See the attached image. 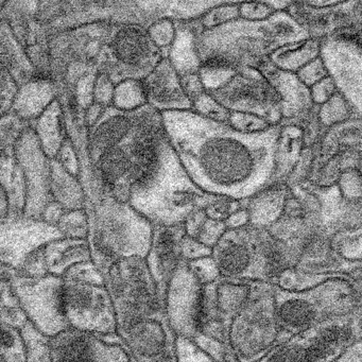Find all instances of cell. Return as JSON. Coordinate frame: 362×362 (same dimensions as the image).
<instances>
[{"label":"cell","mask_w":362,"mask_h":362,"mask_svg":"<svg viewBox=\"0 0 362 362\" xmlns=\"http://www.w3.org/2000/svg\"><path fill=\"white\" fill-rule=\"evenodd\" d=\"M211 136H201L202 145L177 143V149L184 160L194 162V166L202 168L209 177L215 181V190L243 185L247 181L256 167L259 152H252L250 146L239 139V133L226 129L221 124H215L207 118Z\"/></svg>","instance_id":"obj_3"},{"label":"cell","mask_w":362,"mask_h":362,"mask_svg":"<svg viewBox=\"0 0 362 362\" xmlns=\"http://www.w3.org/2000/svg\"><path fill=\"white\" fill-rule=\"evenodd\" d=\"M185 235L184 224L158 226L151 239L148 252V270L158 288V296L164 308L167 285L175 271L181 264V240Z\"/></svg>","instance_id":"obj_8"},{"label":"cell","mask_w":362,"mask_h":362,"mask_svg":"<svg viewBox=\"0 0 362 362\" xmlns=\"http://www.w3.org/2000/svg\"><path fill=\"white\" fill-rule=\"evenodd\" d=\"M130 120L124 116L111 118L107 122H103L97 130L95 134L96 145L103 151L117 147V144L126 136L127 133L130 130Z\"/></svg>","instance_id":"obj_12"},{"label":"cell","mask_w":362,"mask_h":362,"mask_svg":"<svg viewBox=\"0 0 362 362\" xmlns=\"http://www.w3.org/2000/svg\"><path fill=\"white\" fill-rule=\"evenodd\" d=\"M202 284L182 260L167 285L164 313L175 337L194 341L199 336Z\"/></svg>","instance_id":"obj_7"},{"label":"cell","mask_w":362,"mask_h":362,"mask_svg":"<svg viewBox=\"0 0 362 362\" xmlns=\"http://www.w3.org/2000/svg\"><path fill=\"white\" fill-rule=\"evenodd\" d=\"M214 96L226 103L222 105H240L243 112H257V109L272 107L276 103V93L272 90L270 84L260 81L252 83L250 81H235V86H226V92H214ZM279 97V96H277Z\"/></svg>","instance_id":"obj_9"},{"label":"cell","mask_w":362,"mask_h":362,"mask_svg":"<svg viewBox=\"0 0 362 362\" xmlns=\"http://www.w3.org/2000/svg\"><path fill=\"white\" fill-rule=\"evenodd\" d=\"M0 343L5 346H11L14 343V338L8 330L0 327Z\"/></svg>","instance_id":"obj_19"},{"label":"cell","mask_w":362,"mask_h":362,"mask_svg":"<svg viewBox=\"0 0 362 362\" xmlns=\"http://www.w3.org/2000/svg\"><path fill=\"white\" fill-rule=\"evenodd\" d=\"M361 340L354 341L345 347L332 362H362Z\"/></svg>","instance_id":"obj_18"},{"label":"cell","mask_w":362,"mask_h":362,"mask_svg":"<svg viewBox=\"0 0 362 362\" xmlns=\"http://www.w3.org/2000/svg\"><path fill=\"white\" fill-rule=\"evenodd\" d=\"M361 281L334 276L302 291L274 285L275 313L281 341L317 324L361 310Z\"/></svg>","instance_id":"obj_2"},{"label":"cell","mask_w":362,"mask_h":362,"mask_svg":"<svg viewBox=\"0 0 362 362\" xmlns=\"http://www.w3.org/2000/svg\"><path fill=\"white\" fill-rule=\"evenodd\" d=\"M251 285V281L222 279L203 285L199 336L217 341L230 351L228 330L233 320L247 302Z\"/></svg>","instance_id":"obj_6"},{"label":"cell","mask_w":362,"mask_h":362,"mask_svg":"<svg viewBox=\"0 0 362 362\" xmlns=\"http://www.w3.org/2000/svg\"><path fill=\"white\" fill-rule=\"evenodd\" d=\"M211 249L205 247L196 239L184 235L181 240V257L184 262L200 259L211 256Z\"/></svg>","instance_id":"obj_17"},{"label":"cell","mask_w":362,"mask_h":362,"mask_svg":"<svg viewBox=\"0 0 362 362\" xmlns=\"http://www.w3.org/2000/svg\"><path fill=\"white\" fill-rule=\"evenodd\" d=\"M357 340H361V310L293 334L256 362H332Z\"/></svg>","instance_id":"obj_5"},{"label":"cell","mask_w":362,"mask_h":362,"mask_svg":"<svg viewBox=\"0 0 362 362\" xmlns=\"http://www.w3.org/2000/svg\"><path fill=\"white\" fill-rule=\"evenodd\" d=\"M336 253L347 262H361V228L343 230L332 237Z\"/></svg>","instance_id":"obj_13"},{"label":"cell","mask_w":362,"mask_h":362,"mask_svg":"<svg viewBox=\"0 0 362 362\" xmlns=\"http://www.w3.org/2000/svg\"><path fill=\"white\" fill-rule=\"evenodd\" d=\"M130 158L128 154L118 147L105 150L99 160V169L105 183L113 185L118 179L128 173Z\"/></svg>","instance_id":"obj_11"},{"label":"cell","mask_w":362,"mask_h":362,"mask_svg":"<svg viewBox=\"0 0 362 362\" xmlns=\"http://www.w3.org/2000/svg\"><path fill=\"white\" fill-rule=\"evenodd\" d=\"M211 257L220 279L226 281L269 283L290 269L289 253L281 241L267 228L247 224L226 230L211 249Z\"/></svg>","instance_id":"obj_1"},{"label":"cell","mask_w":362,"mask_h":362,"mask_svg":"<svg viewBox=\"0 0 362 362\" xmlns=\"http://www.w3.org/2000/svg\"><path fill=\"white\" fill-rule=\"evenodd\" d=\"M116 58L128 65H139L151 52V41L146 33L136 27H124L113 41Z\"/></svg>","instance_id":"obj_10"},{"label":"cell","mask_w":362,"mask_h":362,"mask_svg":"<svg viewBox=\"0 0 362 362\" xmlns=\"http://www.w3.org/2000/svg\"><path fill=\"white\" fill-rule=\"evenodd\" d=\"M93 349L84 338H76L64 345L61 353L62 362H93Z\"/></svg>","instance_id":"obj_14"},{"label":"cell","mask_w":362,"mask_h":362,"mask_svg":"<svg viewBox=\"0 0 362 362\" xmlns=\"http://www.w3.org/2000/svg\"><path fill=\"white\" fill-rule=\"evenodd\" d=\"M186 262L202 285L221 279L219 272H218L217 266L211 256Z\"/></svg>","instance_id":"obj_16"},{"label":"cell","mask_w":362,"mask_h":362,"mask_svg":"<svg viewBox=\"0 0 362 362\" xmlns=\"http://www.w3.org/2000/svg\"><path fill=\"white\" fill-rule=\"evenodd\" d=\"M177 362H220L199 349L194 342L181 337L175 338Z\"/></svg>","instance_id":"obj_15"},{"label":"cell","mask_w":362,"mask_h":362,"mask_svg":"<svg viewBox=\"0 0 362 362\" xmlns=\"http://www.w3.org/2000/svg\"><path fill=\"white\" fill-rule=\"evenodd\" d=\"M279 342L274 285L252 283L249 298L228 330L230 353L236 362H256Z\"/></svg>","instance_id":"obj_4"}]
</instances>
